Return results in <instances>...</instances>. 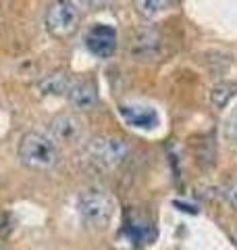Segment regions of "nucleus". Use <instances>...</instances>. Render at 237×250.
Listing matches in <instances>:
<instances>
[{
  "label": "nucleus",
  "instance_id": "obj_5",
  "mask_svg": "<svg viewBox=\"0 0 237 250\" xmlns=\"http://www.w3.org/2000/svg\"><path fill=\"white\" fill-rule=\"evenodd\" d=\"M83 121L73 113H60L50 121V138L54 144L77 146L83 140Z\"/></svg>",
  "mask_w": 237,
  "mask_h": 250
},
{
  "label": "nucleus",
  "instance_id": "obj_14",
  "mask_svg": "<svg viewBox=\"0 0 237 250\" xmlns=\"http://www.w3.org/2000/svg\"><path fill=\"white\" fill-rule=\"evenodd\" d=\"M229 138H231L233 142L237 144V113L233 115V119L229 121Z\"/></svg>",
  "mask_w": 237,
  "mask_h": 250
},
{
  "label": "nucleus",
  "instance_id": "obj_8",
  "mask_svg": "<svg viewBox=\"0 0 237 250\" xmlns=\"http://www.w3.org/2000/svg\"><path fill=\"white\" fill-rule=\"evenodd\" d=\"M123 121L129 123L131 127L138 129H152L158 125V113L150 106H139V104H123L118 108Z\"/></svg>",
  "mask_w": 237,
  "mask_h": 250
},
{
  "label": "nucleus",
  "instance_id": "obj_2",
  "mask_svg": "<svg viewBox=\"0 0 237 250\" xmlns=\"http://www.w3.org/2000/svg\"><path fill=\"white\" fill-rule=\"evenodd\" d=\"M77 213L88 228L104 229L113 221L115 202L100 188H88L77 196Z\"/></svg>",
  "mask_w": 237,
  "mask_h": 250
},
{
  "label": "nucleus",
  "instance_id": "obj_1",
  "mask_svg": "<svg viewBox=\"0 0 237 250\" xmlns=\"http://www.w3.org/2000/svg\"><path fill=\"white\" fill-rule=\"evenodd\" d=\"M19 161L29 169L48 171L59 163V148L52 142V138L29 131L19 142Z\"/></svg>",
  "mask_w": 237,
  "mask_h": 250
},
{
  "label": "nucleus",
  "instance_id": "obj_10",
  "mask_svg": "<svg viewBox=\"0 0 237 250\" xmlns=\"http://www.w3.org/2000/svg\"><path fill=\"white\" fill-rule=\"evenodd\" d=\"M237 94V83L235 82H220L210 90V103L215 108H225L231 98Z\"/></svg>",
  "mask_w": 237,
  "mask_h": 250
},
{
  "label": "nucleus",
  "instance_id": "obj_15",
  "mask_svg": "<svg viewBox=\"0 0 237 250\" xmlns=\"http://www.w3.org/2000/svg\"><path fill=\"white\" fill-rule=\"evenodd\" d=\"M0 250H9V248H0Z\"/></svg>",
  "mask_w": 237,
  "mask_h": 250
},
{
  "label": "nucleus",
  "instance_id": "obj_4",
  "mask_svg": "<svg viewBox=\"0 0 237 250\" xmlns=\"http://www.w3.org/2000/svg\"><path fill=\"white\" fill-rule=\"evenodd\" d=\"M88 156L92 163H96L102 169H115L125 161L129 152V146L125 140L117 136H100L88 142Z\"/></svg>",
  "mask_w": 237,
  "mask_h": 250
},
{
  "label": "nucleus",
  "instance_id": "obj_9",
  "mask_svg": "<svg viewBox=\"0 0 237 250\" xmlns=\"http://www.w3.org/2000/svg\"><path fill=\"white\" fill-rule=\"evenodd\" d=\"M69 85H71V80L65 73H50L38 83V90L44 96H67Z\"/></svg>",
  "mask_w": 237,
  "mask_h": 250
},
{
  "label": "nucleus",
  "instance_id": "obj_13",
  "mask_svg": "<svg viewBox=\"0 0 237 250\" xmlns=\"http://www.w3.org/2000/svg\"><path fill=\"white\" fill-rule=\"evenodd\" d=\"M225 196H227V200H229V202H231V207H235V208H237V182L229 184V186L225 188Z\"/></svg>",
  "mask_w": 237,
  "mask_h": 250
},
{
  "label": "nucleus",
  "instance_id": "obj_6",
  "mask_svg": "<svg viewBox=\"0 0 237 250\" xmlns=\"http://www.w3.org/2000/svg\"><path fill=\"white\" fill-rule=\"evenodd\" d=\"M85 48L98 59L113 57V52L117 48V31L110 25L98 23V25H94L88 34H85Z\"/></svg>",
  "mask_w": 237,
  "mask_h": 250
},
{
  "label": "nucleus",
  "instance_id": "obj_11",
  "mask_svg": "<svg viewBox=\"0 0 237 250\" xmlns=\"http://www.w3.org/2000/svg\"><path fill=\"white\" fill-rule=\"evenodd\" d=\"M171 0H133V9L146 19H156L169 9Z\"/></svg>",
  "mask_w": 237,
  "mask_h": 250
},
{
  "label": "nucleus",
  "instance_id": "obj_3",
  "mask_svg": "<svg viewBox=\"0 0 237 250\" xmlns=\"http://www.w3.org/2000/svg\"><path fill=\"white\" fill-rule=\"evenodd\" d=\"M79 6L73 0H54L46 11V31L52 38L65 40L77 29Z\"/></svg>",
  "mask_w": 237,
  "mask_h": 250
},
{
  "label": "nucleus",
  "instance_id": "obj_12",
  "mask_svg": "<svg viewBox=\"0 0 237 250\" xmlns=\"http://www.w3.org/2000/svg\"><path fill=\"white\" fill-rule=\"evenodd\" d=\"M73 2L79 6V9H85V11H98L102 6H106L110 0H73Z\"/></svg>",
  "mask_w": 237,
  "mask_h": 250
},
{
  "label": "nucleus",
  "instance_id": "obj_7",
  "mask_svg": "<svg viewBox=\"0 0 237 250\" xmlns=\"http://www.w3.org/2000/svg\"><path fill=\"white\" fill-rule=\"evenodd\" d=\"M67 100L77 111H90L98 104V90L92 82H71L67 90Z\"/></svg>",
  "mask_w": 237,
  "mask_h": 250
}]
</instances>
